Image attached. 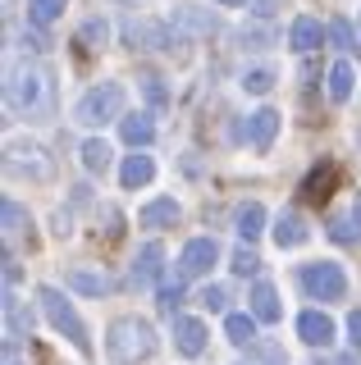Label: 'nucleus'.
Instances as JSON below:
<instances>
[{
    "label": "nucleus",
    "instance_id": "obj_1",
    "mask_svg": "<svg viewBox=\"0 0 361 365\" xmlns=\"http://www.w3.org/2000/svg\"><path fill=\"white\" fill-rule=\"evenodd\" d=\"M156 347H161V338H156V329L146 324L138 315H119L115 324L106 329V351L115 356L119 365H138V361H151Z\"/></svg>",
    "mask_w": 361,
    "mask_h": 365
},
{
    "label": "nucleus",
    "instance_id": "obj_2",
    "mask_svg": "<svg viewBox=\"0 0 361 365\" xmlns=\"http://www.w3.org/2000/svg\"><path fill=\"white\" fill-rule=\"evenodd\" d=\"M119 110H123V87L119 83H101V87H92L83 101H78L73 119L83 123V128H101V123L119 119Z\"/></svg>",
    "mask_w": 361,
    "mask_h": 365
},
{
    "label": "nucleus",
    "instance_id": "obj_3",
    "mask_svg": "<svg viewBox=\"0 0 361 365\" xmlns=\"http://www.w3.org/2000/svg\"><path fill=\"white\" fill-rule=\"evenodd\" d=\"M37 302H41V311H46V319H51V324L73 342L78 351H92V342H87V324L78 319L73 306L64 302V292H60V288H41V292H37Z\"/></svg>",
    "mask_w": 361,
    "mask_h": 365
},
{
    "label": "nucleus",
    "instance_id": "obj_4",
    "mask_svg": "<svg viewBox=\"0 0 361 365\" xmlns=\"http://www.w3.org/2000/svg\"><path fill=\"white\" fill-rule=\"evenodd\" d=\"M298 279L311 302H343V292H347V274L334 260H311V265H302Z\"/></svg>",
    "mask_w": 361,
    "mask_h": 365
},
{
    "label": "nucleus",
    "instance_id": "obj_5",
    "mask_svg": "<svg viewBox=\"0 0 361 365\" xmlns=\"http://www.w3.org/2000/svg\"><path fill=\"white\" fill-rule=\"evenodd\" d=\"M5 165H9V174L32 178V182H51L55 178V160L41 151L37 142H14V146H9V155H5Z\"/></svg>",
    "mask_w": 361,
    "mask_h": 365
},
{
    "label": "nucleus",
    "instance_id": "obj_6",
    "mask_svg": "<svg viewBox=\"0 0 361 365\" xmlns=\"http://www.w3.org/2000/svg\"><path fill=\"white\" fill-rule=\"evenodd\" d=\"M215 260H220L215 237H193V242L183 247V256H178V274H183V279H201V274H210Z\"/></svg>",
    "mask_w": 361,
    "mask_h": 365
},
{
    "label": "nucleus",
    "instance_id": "obj_7",
    "mask_svg": "<svg viewBox=\"0 0 361 365\" xmlns=\"http://www.w3.org/2000/svg\"><path fill=\"white\" fill-rule=\"evenodd\" d=\"M298 338L307 342V347H330L334 342V319L325 311H302L298 315Z\"/></svg>",
    "mask_w": 361,
    "mask_h": 365
},
{
    "label": "nucleus",
    "instance_id": "obj_8",
    "mask_svg": "<svg viewBox=\"0 0 361 365\" xmlns=\"http://www.w3.org/2000/svg\"><path fill=\"white\" fill-rule=\"evenodd\" d=\"M174 347L183 351V356H201L206 351V324L193 315H178L174 319Z\"/></svg>",
    "mask_w": 361,
    "mask_h": 365
},
{
    "label": "nucleus",
    "instance_id": "obj_9",
    "mask_svg": "<svg viewBox=\"0 0 361 365\" xmlns=\"http://www.w3.org/2000/svg\"><path fill=\"white\" fill-rule=\"evenodd\" d=\"M178 215H183V210H178L174 197H156V201H146L142 210H138V224L142 228H174Z\"/></svg>",
    "mask_w": 361,
    "mask_h": 365
},
{
    "label": "nucleus",
    "instance_id": "obj_10",
    "mask_svg": "<svg viewBox=\"0 0 361 365\" xmlns=\"http://www.w3.org/2000/svg\"><path fill=\"white\" fill-rule=\"evenodd\" d=\"M9 101H14L19 110H32L41 101V73L37 68H19L14 83H9Z\"/></svg>",
    "mask_w": 361,
    "mask_h": 365
},
{
    "label": "nucleus",
    "instance_id": "obj_11",
    "mask_svg": "<svg viewBox=\"0 0 361 365\" xmlns=\"http://www.w3.org/2000/svg\"><path fill=\"white\" fill-rule=\"evenodd\" d=\"M233 233H238L243 242H256V237L265 233V205L261 201L238 205V215H233Z\"/></svg>",
    "mask_w": 361,
    "mask_h": 365
},
{
    "label": "nucleus",
    "instance_id": "obj_12",
    "mask_svg": "<svg viewBox=\"0 0 361 365\" xmlns=\"http://www.w3.org/2000/svg\"><path fill=\"white\" fill-rule=\"evenodd\" d=\"M307 237H311V228H307V220H302L298 210H284V215L275 220V242L284 247V251H288V247H302Z\"/></svg>",
    "mask_w": 361,
    "mask_h": 365
},
{
    "label": "nucleus",
    "instance_id": "obj_13",
    "mask_svg": "<svg viewBox=\"0 0 361 365\" xmlns=\"http://www.w3.org/2000/svg\"><path fill=\"white\" fill-rule=\"evenodd\" d=\"M161 260H165L161 242H146V247L138 251V260H133V283H138V288L156 283V279H161Z\"/></svg>",
    "mask_w": 361,
    "mask_h": 365
},
{
    "label": "nucleus",
    "instance_id": "obj_14",
    "mask_svg": "<svg viewBox=\"0 0 361 365\" xmlns=\"http://www.w3.org/2000/svg\"><path fill=\"white\" fill-rule=\"evenodd\" d=\"M247 133H252V146L256 151H270V146H275V133H279V114L275 110H256L252 119H247Z\"/></svg>",
    "mask_w": 361,
    "mask_h": 365
},
{
    "label": "nucleus",
    "instance_id": "obj_15",
    "mask_svg": "<svg viewBox=\"0 0 361 365\" xmlns=\"http://www.w3.org/2000/svg\"><path fill=\"white\" fill-rule=\"evenodd\" d=\"M334 182H338V165H320V169L307 174V182H302V197H307V201H330Z\"/></svg>",
    "mask_w": 361,
    "mask_h": 365
},
{
    "label": "nucleus",
    "instance_id": "obj_16",
    "mask_svg": "<svg viewBox=\"0 0 361 365\" xmlns=\"http://www.w3.org/2000/svg\"><path fill=\"white\" fill-rule=\"evenodd\" d=\"M252 315L261 319V324H275V319L284 315V311H279V292H275V283H256V288H252Z\"/></svg>",
    "mask_w": 361,
    "mask_h": 365
},
{
    "label": "nucleus",
    "instance_id": "obj_17",
    "mask_svg": "<svg viewBox=\"0 0 361 365\" xmlns=\"http://www.w3.org/2000/svg\"><path fill=\"white\" fill-rule=\"evenodd\" d=\"M119 137L128 146H146L156 137V123H151V114H123L119 119Z\"/></svg>",
    "mask_w": 361,
    "mask_h": 365
},
{
    "label": "nucleus",
    "instance_id": "obj_18",
    "mask_svg": "<svg viewBox=\"0 0 361 365\" xmlns=\"http://www.w3.org/2000/svg\"><path fill=\"white\" fill-rule=\"evenodd\" d=\"M151 178H156L151 155H128V160H123V169H119V182H123V187H146Z\"/></svg>",
    "mask_w": 361,
    "mask_h": 365
},
{
    "label": "nucleus",
    "instance_id": "obj_19",
    "mask_svg": "<svg viewBox=\"0 0 361 365\" xmlns=\"http://www.w3.org/2000/svg\"><path fill=\"white\" fill-rule=\"evenodd\" d=\"M64 283H69L73 292H87V297L110 292V279H106V274H92V269H83V265H73L69 274H64Z\"/></svg>",
    "mask_w": 361,
    "mask_h": 365
},
{
    "label": "nucleus",
    "instance_id": "obj_20",
    "mask_svg": "<svg viewBox=\"0 0 361 365\" xmlns=\"http://www.w3.org/2000/svg\"><path fill=\"white\" fill-rule=\"evenodd\" d=\"M352 87H357L352 64H347V60H338V64L330 68V101H334V106H343V101L352 96Z\"/></svg>",
    "mask_w": 361,
    "mask_h": 365
},
{
    "label": "nucleus",
    "instance_id": "obj_21",
    "mask_svg": "<svg viewBox=\"0 0 361 365\" xmlns=\"http://www.w3.org/2000/svg\"><path fill=\"white\" fill-rule=\"evenodd\" d=\"M5 342H19L24 334H32V311H24V306L14 302V297H5Z\"/></svg>",
    "mask_w": 361,
    "mask_h": 365
},
{
    "label": "nucleus",
    "instance_id": "obj_22",
    "mask_svg": "<svg viewBox=\"0 0 361 365\" xmlns=\"http://www.w3.org/2000/svg\"><path fill=\"white\" fill-rule=\"evenodd\" d=\"M224 334H229L233 347H252L256 342V315H229L224 319Z\"/></svg>",
    "mask_w": 361,
    "mask_h": 365
},
{
    "label": "nucleus",
    "instance_id": "obj_23",
    "mask_svg": "<svg viewBox=\"0 0 361 365\" xmlns=\"http://www.w3.org/2000/svg\"><path fill=\"white\" fill-rule=\"evenodd\" d=\"M320 41H325V28L315 19H298V23H293V46H298V51H315Z\"/></svg>",
    "mask_w": 361,
    "mask_h": 365
},
{
    "label": "nucleus",
    "instance_id": "obj_24",
    "mask_svg": "<svg viewBox=\"0 0 361 365\" xmlns=\"http://www.w3.org/2000/svg\"><path fill=\"white\" fill-rule=\"evenodd\" d=\"M83 169H87V174H106V169H110V146L101 142V137L83 142Z\"/></svg>",
    "mask_w": 361,
    "mask_h": 365
},
{
    "label": "nucleus",
    "instance_id": "obj_25",
    "mask_svg": "<svg viewBox=\"0 0 361 365\" xmlns=\"http://www.w3.org/2000/svg\"><path fill=\"white\" fill-rule=\"evenodd\" d=\"M64 9H69V0H28V19L41 23V28H46V23H55Z\"/></svg>",
    "mask_w": 361,
    "mask_h": 365
},
{
    "label": "nucleus",
    "instance_id": "obj_26",
    "mask_svg": "<svg viewBox=\"0 0 361 365\" xmlns=\"http://www.w3.org/2000/svg\"><path fill=\"white\" fill-rule=\"evenodd\" d=\"M0 220H5V233H28V228H32L28 210L19 201H9V197H5V205H0Z\"/></svg>",
    "mask_w": 361,
    "mask_h": 365
},
{
    "label": "nucleus",
    "instance_id": "obj_27",
    "mask_svg": "<svg viewBox=\"0 0 361 365\" xmlns=\"http://www.w3.org/2000/svg\"><path fill=\"white\" fill-rule=\"evenodd\" d=\"M156 302H161L165 315H174L178 306H183V274H178L174 283H161V297H156Z\"/></svg>",
    "mask_w": 361,
    "mask_h": 365
},
{
    "label": "nucleus",
    "instance_id": "obj_28",
    "mask_svg": "<svg viewBox=\"0 0 361 365\" xmlns=\"http://www.w3.org/2000/svg\"><path fill=\"white\" fill-rule=\"evenodd\" d=\"M243 87L252 91V96H265V91L275 87V73H270V68H252V73L243 78Z\"/></svg>",
    "mask_w": 361,
    "mask_h": 365
},
{
    "label": "nucleus",
    "instance_id": "obj_29",
    "mask_svg": "<svg viewBox=\"0 0 361 365\" xmlns=\"http://www.w3.org/2000/svg\"><path fill=\"white\" fill-rule=\"evenodd\" d=\"M261 269V256H256L252 247H238L233 251V274H256Z\"/></svg>",
    "mask_w": 361,
    "mask_h": 365
},
{
    "label": "nucleus",
    "instance_id": "obj_30",
    "mask_svg": "<svg viewBox=\"0 0 361 365\" xmlns=\"http://www.w3.org/2000/svg\"><path fill=\"white\" fill-rule=\"evenodd\" d=\"M357 220H330V237L334 242H343V247H352L357 242V228H352Z\"/></svg>",
    "mask_w": 361,
    "mask_h": 365
},
{
    "label": "nucleus",
    "instance_id": "obj_31",
    "mask_svg": "<svg viewBox=\"0 0 361 365\" xmlns=\"http://www.w3.org/2000/svg\"><path fill=\"white\" fill-rule=\"evenodd\" d=\"M330 41L338 46V51H347V46H352V23H347V19H334L330 23Z\"/></svg>",
    "mask_w": 361,
    "mask_h": 365
},
{
    "label": "nucleus",
    "instance_id": "obj_32",
    "mask_svg": "<svg viewBox=\"0 0 361 365\" xmlns=\"http://www.w3.org/2000/svg\"><path fill=\"white\" fill-rule=\"evenodd\" d=\"M142 91H146V101H151V106H165V101H169V91H165V83H161V78H151V73L142 78Z\"/></svg>",
    "mask_w": 361,
    "mask_h": 365
},
{
    "label": "nucleus",
    "instance_id": "obj_33",
    "mask_svg": "<svg viewBox=\"0 0 361 365\" xmlns=\"http://www.w3.org/2000/svg\"><path fill=\"white\" fill-rule=\"evenodd\" d=\"M83 41L87 46H106V23H101V19H87L83 23Z\"/></svg>",
    "mask_w": 361,
    "mask_h": 365
},
{
    "label": "nucleus",
    "instance_id": "obj_34",
    "mask_svg": "<svg viewBox=\"0 0 361 365\" xmlns=\"http://www.w3.org/2000/svg\"><path fill=\"white\" fill-rule=\"evenodd\" d=\"M201 306L206 311H224V288H206L201 292Z\"/></svg>",
    "mask_w": 361,
    "mask_h": 365
},
{
    "label": "nucleus",
    "instance_id": "obj_35",
    "mask_svg": "<svg viewBox=\"0 0 361 365\" xmlns=\"http://www.w3.org/2000/svg\"><path fill=\"white\" fill-rule=\"evenodd\" d=\"M347 342H352V347H361V311L347 315Z\"/></svg>",
    "mask_w": 361,
    "mask_h": 365
},
{
    "label": "nucleus",
    "instance_id": "obj_36",
    "mask_svg": "<svg viewBox=\"0 0 361 365\" xmlns=\"http://www.w3.org/2000/svg\"><path fill=\"white\" fill-rule=\"evenodd\" d=\"M5 365H24V356L14 351V342H5Z\"/></svg>",
    "mask_w": 361,
    "mask_h": 365
},
{
    "label": "nucleus",
    "instance_id": "obj_37",
    "mask_svg": "<svg viewBox=\"0 0 361 365\" xmlns=\"http://www.w3.org/2000/svg\"><path fill=\"white\" fill-rule=\"evenodd\" d=\"M352 220H357V228H361V197H357V205H352Z\"/></svg>",
    "mask_w": 361,
    "mask_h": 365
},
{
    "label": "nucleus",
    "instance_id": "obj_38",
    "mask_svg": "<svg viewBox=\"0 0 361 365\" xmlns=\"http://www.w3.org/2000/svg\"><path fill=\"white\" fill-rule=\"evenodd\" d=\"M220 5H247V0H220Z\"/></svg>",
    "mask_w": 361,
    "mask_h": 365
}]
</instances>
